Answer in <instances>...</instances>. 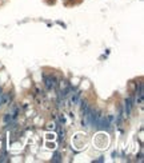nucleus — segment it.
I'll return each instance as SVG.
<instances>
[{
	"label": "nucleus",
	"instance_id": "obj_1",
	"mask_svg": "<svg viewBox=\"0 0 144 163\" xmlns=\"http://www.w3.org/2000/svg\"><path fill=\"white\" fill-rule=\"evenodd\" d=\"M45 83H47V87H48V88H53L55 86H56V79L52 78V76H47V79H45Z\"/></svg>",
	"mask_w": 144,
	"mask_h": 163
},
{
	"label": "nucleus",
	"instance_id": "obj_2",
	"mask_svg": "<svg viewBox=\"0 0 144 163\" xmlns=\"http://www.w3.org/2000/svg\"><path fill=\"white\" fill-rule=\"evenodd\" d=\"M131 107H132L131 99H128V100L125 102V111H127V114H129V112H131Z\"/></svg>",
	"mask_w": 144,
	"mask_h": 163
}]
</instances>
